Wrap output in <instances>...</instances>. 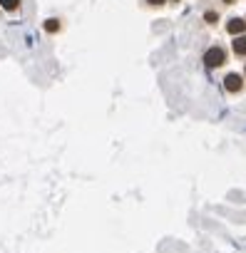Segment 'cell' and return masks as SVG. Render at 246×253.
Here are the masks:
<instances>
[{
	"mask_svg": "<svg viewBox=\"0 0 246 253\" xmlns=\"http://www.w3.org/2000/svg\"><path fill=\"white\" fill-rule=\"evenodd\" d=\"M147 3H149V5H162L164 0H147Z\"/></svg>",
	"mask_w": 246,
	"mask_h": 253,
	"instance_id": "obj_8",
	"label": "cell"
},
{
	"mask_svg": "<svg viewBox=\"0 0 246 253\" xmlns=\"http://www.w3.org/2000/svg\"><path fill=\"white\" fill-rule=\"evenodd\" d=\"M224 3H226V5H231V3H234V0H224Z\"/></svg>",
	"mask_w": 246,
	"mask_h": 253,
	"instance_id": "obj_9",
	"label": "cell"
},
{
	"mask_svg": "<svg viewBox=\"0 0 246 253\" xmlns=\"http://www.w3.org/2000/svg\"><path fill=\"white\" fill-rule=\"evenodd\" d=\"M244 75H246V70H244Z\"/></svg>",
	"mask_w": 246,
	"mask_h": 253,
	"instance_id": "obj_10",
	"label": "cell"
},
{
	"mask_svg": "<svg viewBox=\"0 0 246 253\" xmlns=\"http://www.w3.org/2000/svg\"><path fill=\"white\" fill-rule=\"evenodd\" d=\"M45 30H48V33H57V30H60V20L50 18V20L45 23Z\"/></svg>",
	"mask_w": 246,
	"mask_h": 253,
	"instance_id": "obj_6",
	"label": "cell"
},
{
	"mask_svg": "<svg viewBox=\"0 0 246 253\" xmlns=\"http://www.w3.org/2000/svg\"><path fill=\"white\" fill-rule=\"evenodd\" d=\"M204 20H206V23H216V20H219V15H216L214 10H209V13H204Z\"/></svg>",
	"mask_w": 246,
	"mask_h": 253,
	"instance_id": "obj_7",
	"label": "cell"
},
{
	"mask_svg": "<svg viewBox=\"0 0 246 253\" xmlns=\"http://www.w3.org/2000/svg\"><path fill=\"white\" fill-rule=\"evenodd\" d=\"M226 33H229V35H241V33H246V20L231 18V20L226 23Z\"/></svg>",
	"mask_w": 246,
	"mask_h": 253,
	"instance_id": "obj_3",
	"label": "cell"
},
{
	"mask_svg": "<svg viewBox=\"0 0 246 253\" xmlns=\"http://www.w3.org/2000/svg\"><path fill=\"white\" fill-rule=\"evenodd\" d=\"M18 5H20V0H0L3 10H18Z\"/></svg>",
	"mask_w": 246,
	"mask_h": 253,
	"instance_id": "obj_5",
	"label": "cell"
},
{
	"mask_svg": "<svg viewBox=\"0 0 246 253\" xmlns=\"http://www.w3.org/2000/svg\"><path fill=\"white\" fill-rule=\"evenodd\" d=\"M234 52L236 55H246V35L241 33V35H234Z\"/></svg>",
	"mask_w": 246,
	"mask_h": 253,
	"instance_id": "obj_4",
	"label": "cell"
},
{
	"mask_svg": "<svg viewBox=\"0 0 246 253\" xmlns=\"http://www.w3.org/2000/svg\"><path fill=\"white\" fill-rule=\"evenodd\" d=\"M224 60H226V52H224L221 47H211V50H206V52H204V65H206L209 70L221 67V65H224Z\"/></svg>",
	"mask_w": 246,
	"mask_h": 253,
	"instance_id": "obj_1",
	"label": "cell"
},
{
	"mask_svg": "<svg viewBox=\"0 0 246 253\" xmlns=\"http://www.w3.org/2000/svg\"><path fill=\"white\" fill-rule=\"evenodd\" d=\"M241 87H244V80H241V75H236V72H229L226 77H224V89L226 92H241Z\"/></svg>",
	"mask_w": 246,
	"mask_h": 253,
	"instance_id": "obj_2",
	"label": "cell"
}]
</instances>
